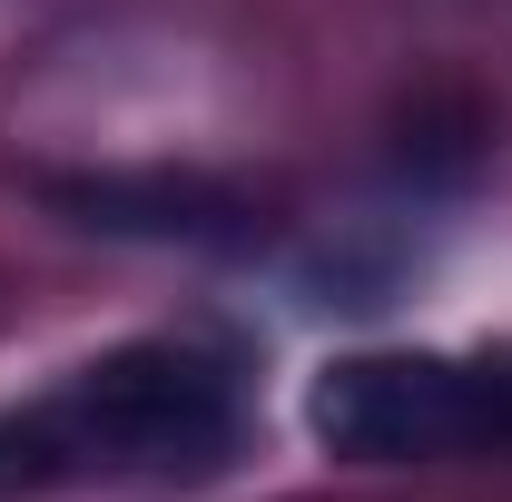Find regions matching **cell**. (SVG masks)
Here are the masks:
<instances>
[{"label":"cell","instance_id":"277c9868","mask_svg":"<svg viewBox=\"0 0 512 502\" xmlns=\"http://www.w3.org/2000/svg\"><path fill=\"white\" fill-rule=\"evenodd\" d=\"M40 483H60L50 473V443H40V414H0V502L40 493Z\"/></svg>","mask_w":512,"mask_h":502},{"label":"cell","instance_id":"3957f363","mask_svg":"<svg viewBox=\"0 0 512 502\" xmlns=\"http://www.w3.org/2000/svg\"><path fill=\"white\" fill-rule=\"evenodd\" d=\"M79 227H109V237H158V247H227L247 237V207L207 178H60L50 188Z\"/></svg>","mask_w":512,"mask_h":502},{"label":"cell","instance_id":"7a4b0ae2","mask_svg":"<svg viewBox=\"0 0 512 502\" xmlns=\"http://www.w3.org/2000/svg\"><path fill=\"white\" fill-rule=\"evenodd\" d=\"M306 424L345 463H444L512 443V365L493 355H345L306 394Z\"/></svg>","mask_w":512,"mask_h":502},{"label":"cell","instance_id":"6da1fadb","mask_svg":"<svg viewBox=\"0 0 512 502\" xmlns=\"http://www.w3.org/2000/svg\"><path fill=\"white\" fill-rule=\"evenodd\" d=\"M30 414H40V443H50V473L60 483L168 493V483L227 473L237 443H247L237 365L207 355V345H178V335H148V345H119V355L79 365Z\"/></svg>","mask_w":512,"mask_h":502}]
</instances>
